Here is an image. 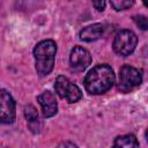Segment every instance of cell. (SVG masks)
Masks as SVG:
<instances>
[{
  "instance_id": "30bf717a",
  "label": "cell",
  "mask_w": 148,
  "mask_h": 148,
  "mask_svg": "<svg viewBox=\"0 0 148 148\" xmlns=\"http://www.w3.org/2000/svg\"><path fill=\"white\" fill-rule=\"evenodd\" d=\"M112 148H139V143L134 135L127 134L117 138Z\"/></svg>"
},
{
  "instance_id": "9a60e30c",
  "label": "cell",
  "mask_w": 148,
  "mask_h": 148,
  "mask_svg": "<svg viewBox=\"0 0 148 148\" xmlns=\"http://www.w3.org/2000/svg\"><path fill=\"white\" fill-rule=\"evenodd\" d=\"M57 148H77V146L74 145L73 142H68V141H66V142H61Z\"/></svg>"
},
{
  "instance_id": "7c38bea8",
  "label": "cell",
  "mask_w": 148,
  "mask_h": 148,
  "mask_svg": "<svg viewBox=\"0 0 148 148\" xmlns=\"http://www.w3.org/2000/svg\"><path fill=\"white\" fill-rule=\"evenodd\" d=\"M134 2L133 1H128V0H112L110 1V5L113 7V9L116 10H124L130 8Z\"/></svg>"
},
{
  "instance_id": "7a4b0ae2",
  "label": "cell",
  "mask_w": 148,
  "mask_h": 148,
  "mask_svg": "<svg viewBox=\"0 0 148 148\" xmlns=\"http://www.w3.org/2000/svg\"><path fill=\"white\" fill-rule=\"evenodd\" d=\"M57 53V44L52 39H45L39 42L34 49V56L36 60V71L40 76H45L51 73L54 66V58Z\"/></svg>"
},
{
  "instance_id": "5b68a950",
  "label": "cell",
  "mask_w": 148,
  "mask_h": 148,
  "mask_svg": "<svg viewBox=\"0 0 148 148\" xmlns=\"http://www.w3.org/2000/svg\"><path fill=\"white\" fill-rule=\"evenodd\" d=\"M54 88L57 94L68 103H75L82 97L81 89L66 76H58L54 83Z\"/></svg>"
},
{
  "instance_id": "4fadbf2b",
  "label": "cell",
  "mask_w": 148,
  "mask_h": 148,
  "mask_svg": "<svg viewBox=\"0 0 148 148\" xmlns=\"http://www.w3.org/2000/svg\"><path fill=\"white\" fill-rule=\"evenodd\" d=\"M134 22L136 23V25L142 29V30H147L148 29V21L146 18V16L143 15H136L134 16Z\"/></svg>"
},
{
  "instance_id": "8992f818",
  "label": "cell",
  "mask_w": 148,
  "mask_h": 148,
  "mask_svg": "<svg viewBox=\"0 0 148 148\" xmlns=\"http://www.w3.org/2000/svg\"><path fill=\"white\" fill-rule=\"evenodd\" d=\"M15 101L12 95L0 89V124H12L15 120Z\"/></svg>"
},
{
  "instance_id": "277c9868",
  "label": "cell",
  "mask_w": 148,
  "mask_h": 148,
  "mask_svg": "<svg viewBox=\"0 0 148 148\" xmlns=\"http://www.w3.org/2000/svg\"><path fill=\"white\" fill-rule=\"evenodd\" d=\"M138 43V38L135 36V34L131 30H120L114 39H113V50L117 54L121 56V57H126L130 56L136 46Z\"/></svg>"
},
{
  "instance_id": "6da1fadb",
  "label": "cell",
  "mask_w": 148,
  "mask_h": 148,
  "mask_svg": "<svg viewBox=\"0 0 148 148\" xmlns=\"http://www.w3.org/2000/svg\"><path fill=\"white\" fill-rule=\"evenodd\" d=\"M114 80V73L109 65H97L86 75L84 88L89 94L101 95L113 86Z\"/></svg>"
},
{
  "instance_id": "3957f363",
  "label": "cell",
  "mask_w": 148,
  "mask_h": 148,
  "mask_svg": "<svg viewBox=\"0 0 148 148\" xmlns=\"http://www.w3.org/2000/svg\"><path fill=\"white\" fill-rule=\"evenodd\" d=\"M142 82V76L139 69L125 65L120 68L119 79H118V89L121 92H130L136 87H139Z\"/></svg>"
},
{
  "instance_id": "9c48e42d",
  "label": "cell",
  "mask_w": 148,
  "mask_h": 148,
  "mask_svg": "<svg viewBox=\"0 0 148 148\" xmlns=\"http://www.w3.org/2000/svg\"><path fill=\"white\" fill-rule=\"evenodd\" d=\"M104 34V27L101 23H94L88 27H84L80 31V39L83 42H92L101 38Z\"/></svg>"
},
{
  "instance_id": "52a82bcc",
  "label": "cell",
  "mask_w": 148,
  "mask_h": 148,
  "mask_svg": "<svg viewBox=\"0 0 148 148\" xmlns=\"http://www.w3.org/2000/svg\"><path fill=\"white\" fill-rule=\"evenodd\" d=\"M69 62H71V67L74 71L82 72L90 65L91 56L86 49H83L81 46H75L71 52Z\"/></svg>"
},
{
  "instance_id": "8fae6325",
  "label": "cell",
  "mask_w": 148,
  "mask_h": 148,
  "mask_svg": "<svg viewBox=\"0 0 148 148\" xmlns=\"http://www.w3.org/2000/svg\"><path fill=\"white\" fill-rule=\"evenodd\" d=\"M24 114L25 118L29 121V126L32 132H38L39 130V121H38V113L34 105H28L24 108Z\"/></svg>"
},
{
  "instance_id": "ba28073f",
  "label": "cell",
  "mask_w": 148,
  "mask_h": 148,
  "mask_svg": "<svg viewBox=\"0 0 148 148\" xmlns=\"http://www.w3.org/2000/svg\"><path fill=\"white\" fill-rule=\"evenodd\" d=\"M37 101L42 106L43 116L45 118L53 117L58 111V104L56 96L51 91H43L40 95L37 96Z\"/></svg>"
},
{
  "instance_id": "5bb4252c",
  "label": "cell",
  "mask_w": 148,
  "mask_h": 148,
  "mask_svg": "<svg viewBox=\"0 0 148 148\" xmlns=\"http://www.w3.org/2000/svg\"><path fill=\"white\" fill-rule=\"evenodd\" d=\"M92 5H94V7H95L98 12H103L106 3H105V1H102V0H101V1H94Z\"/></svg>"
}]
</instances>
